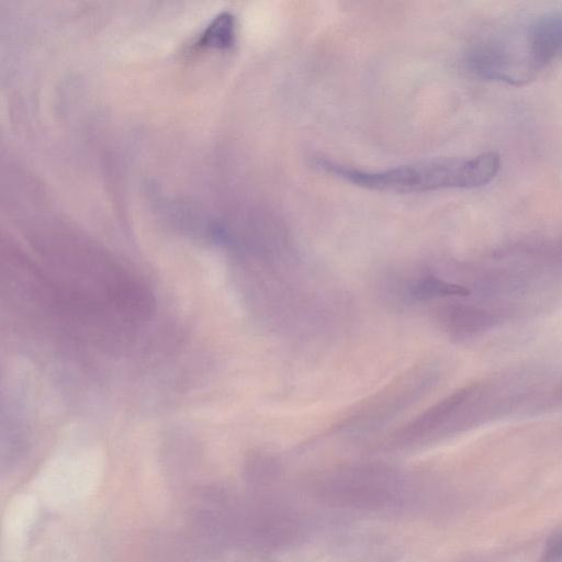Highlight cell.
<instances>
[{"label":"cell","mask_w":562,"mask_h":562,"mask_svg":"<svg viewBox=\"0 0 562 562\" xmlns=\"http://www.w3.org/2000/svg\"><path fill=\"white\" fill-rule=\"evenodd\" d=\"M315 166L367 190L415 193L483 187L496 178L501 169V157L497 153L487 151L473 157L425 159L376 171L319 157L315 159Z\"/></svg>","instance_id":"obj_2"},{"label":"cell","mask_w":562,"mask_h":562,"mask_svg":"<svg viewBox=\"0 0 562 562\" xmlns=\"http://www.w3.org/2000/svg\"><path fill=\"white\" fill-rule=\"evenodd\" d=\"M233 16L224 12L217 15L205 29L200 38V44L212 48H227L232 45L235 36Z\"/></svg>","instance_id":"obj_7"},{"label":"cell","mask_w":562,"mask_h":562,"mask_svg":"<svg viewBox=\"0 0 562 562\" xmlns=\"http://www.w3.org/2000/svg\"><path fill=\"white\" fill-rule=\"evenodd\" d=\"M562 540L560 530L553 531L547 540L541 562H560Z\"/></svg>","instance_id":"obj_8"},{"label":"cell","mask_w":562,"mask_h":562,"mask_svg":"<svg viewBox=\"0 0 562 562\" xmlns=\"http://www.w3.org/2000/svg\"><path fill=\"white\" fill-rule=\"evenodd\" d=\"M397 484L390 473L355 470L327 477L321 483L318 493L335 505L373 509L396 501Z\"/></svg>","instance_id":"obj_3"},{"label":"cell","mask_w":562,"mask_h":562,"mask_svg":"<svg viewBox=\"0 0 562 562\" xmlns=\"http://www.w3.org/2000/svg\"><path fill=\"white\" fill-rule=\"evenodd\" d=\"M408 293L416 301H428L449 296H468L471 291L465 286L447 282L438 277L426 276L411 283Z\"/></svg>","instance_id":"obj_6"},{"label":"cell","mask_w":562,"mask_h":562,"mask_svg":"<svg viewBox=\"0 0 562 562\" xmlns=\"http://www.w3.org/2000/svg\"><path fill=\"white\" fill-rule=\"evenodd\" d=\"M468 394V386L454 391L446 396L418 417L407 424L396 436V441L402 445L412 443L430 435H437L442 428L446 431L450 426L457 408Z\"/></svg>","instance_id":"obj_4"},{"label":"cell","mask_w":562,"mask_h":562,"mask_svg":"<svg viewBox=\"0 0 562 562\" xmlns=\"http://www.w3.org/2000/svg\"><path fill=\"white\" fill-rule=\"evenodd\" d=\"M443 326L456 336H471L494 327L497 317L482 308L468 305H448L440 312Z\"/></svg>","instance_id":"obj_5"},{"label":"cell","mask_w":562,"mask_h":562,"mask_svg":"<svg viewBox=\"0 0 562 562\" xmlns=\"http://www.w3.org/2000/svg\"><path fill=\"white\" fill-rule=\"evenodd\" d=\"M559 10L520 19L474 41L463 64L473 76L510 86L535 80L561 53Z\"/></svg>","instance_id":"obj_1"}]
</instances>
